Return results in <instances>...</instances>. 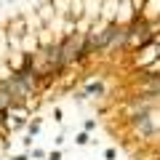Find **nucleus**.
Listing matches in <instances>:
<instances>
[{
	"instance_id": "nucleus-5",
	"label": "nucleus",
	"mask_w": 160,
	"mask_h": 160,
	"mask_svg": "<svg viewBox=\"0 0 160 160\" xmlns=\"http://www.w3.org/2000/svg\"><path fill=\"white\" fill-rule=\"evenodd\" d=\"M93 139L88 136V131H80V133H75V144H80V147H86V144H91Z\"/></svg>"
},
{
	"instance_id": "nucleus-10",
	"label": "nucleus",
	"mask_w": 160,
	"mask_h": 160,
	"mask_svg": "<svg viewBox=\"0 0 160 160\" xmlns=\"http://www.w3.org/2000/svg\"><path fill=\"white\" fill-rule=\"evenodd\" d=\"M11 160H29V155H16V158H11Z\"/></svg>"
},
{
	"instance_id": "nucleus-2",
	"label": "nucleus",
	"mask_w": 160,
	"mask_h": 160,
	"mask_svg": "<svg viewBox=\"0 0 160 160\" xmlns=\"http://www.w3.org/2000/svg\"><path fill=\"white\" fill-rule=\"evenodd\" d=\"M35 16H38V22L43 24V27H48L53 19V6H51V0H46V3H40L38 11H35Z\"/></svg>"
},
{
	"instance_id": "nucleus-4",
	"label": "nucleus",
	"mask_w": 160,
	"mask_h": 160,
	"mask_svg": "<svg viewBox=\"0 0 160 160\" xmlns=\"http://www.w3.org/2000/svg\"><path fill=\"white\" fill-rule=\"evenodd\" d=\"M40 133V118H35L32 123H27V136L32 139V136H38Z\"/></svg>"
},
{
	"instance_id": "nucleus-7",
	"label": "nucleus",
	"mask_w": 160,
	"mask_h": 160,
	"mask_svg": "<svg viewBox=\"0 0 160 160\" xmlns=\"http://www.w3.org/2000/svg\"><path fill=\"white\" fill-rule=\"evenodd\" d=\"M83 128H86V131H93V128H96V120H93V118H88L86 123H83Z\"/></svg>"
},
{
	"instance_id": "nucleus-1",
	"label": "nucleus",
	"mask_w": 160,
	"mask_h": 160,
	"mask_svg": "<svg viewBox=\"0 0 160 160\" xmlns=\"http://www.w3.org/2000/svg\"><path fill=\"white\" fill-rule=\"evenodd\" d=\"M133 51H136L133 64H136L139 69H144L147 64H152L155 59H158V53H160V43H149V46H144V48H133Z\"/></svg>"
},
{
	"instance_id": "nucleus-3",
	"label": "nucleus",
	"mask_w": 160,
	"mask_h": 160,
	"mask_svg": "<svg viewBox=\"0 0 160 160\" xmlns=\"http://www.w3.org/2000/svg\"><path fill=\"white\" fill-rule=\"evenodd\" d=\"M80 96H104V83H88L86 86V91L80 93Z\"/></svg>"
},
{
	"instance_id": "nucleus-9",
	"label": "nucleus",
	"mask_w": 160,
	"mask_h": 160,
	"mask_svg": "<svg viewBox=\"0 0 160 160\" xmlns=\"http://www.w3.org/2000/svg\"><path fill=\"white\" fill-rule=\"evenodd\" d=\"M104 158H107V160H115V158H118V152L109 147V149H104Z\"/></svg>"
},
{
	"instance_id": "nucleus-8",
	"label": "nucleus",
	"mask_w": 160,
	"mask_h": 160,
	"mask_svg": "<svg viewBox=\"0 0 160 160\" xmlns=\"http://www.w3.org/2000/svg\"><path fill=\"white\" fill-rule=\"evenodd\" d=\"M46 158H48V160H62V149H53V152H48Z\"/></svg>"
},
{
	"instance_id": "nucleus-11",
	"label": "nucleus",
	"mask_w": 160,
	"mask_h": 160,
	"mask_svg": "<svg viewBox=\"0 0 160 160\" xmlns=\"http://www.w3.org/2000/svg\"><path fill=\"white\" fill-rule=\"evenodd\" d=\"M0 160H3V158H0Z\"/></svg>"
},
{
	"instance_id": "nucleus-6",
	"label": "nucleus",
	"mask_w": 160,
	"mask_h": 160,
	"mask_svg": "<svg viewBox=\"0 0 160 160\" xmlns=\"http://www.w3.org/2000/svg\"><path fill=\"white\" fill-rule=\"evenodd\" d=\"M29 155H32L35 160H43V158H46V149H40V147H35V149H32V152H29Z\"/></svg>"
}]
</instances>
